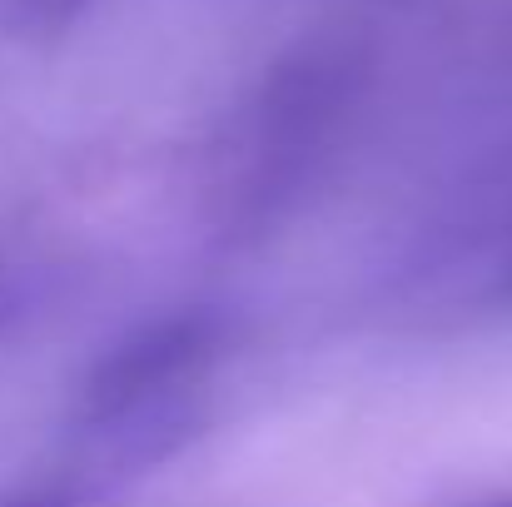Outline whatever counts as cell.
I'll return each instance as SVG.
<instances>
[{"instance_id":"6da1fadb","label":"cell","mask_w":512,"mask_h":507,"mask_svg":"<svg viewBox=\"0 0 512 507\" xmlns=\"http://www.w3.org/2000/svg\"><path fill=\"white\" fill-rule=\"evenodd\" d=\"M0 507H60V498H50V493H5Z\"/></svg>"}]
</instances>
